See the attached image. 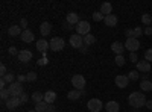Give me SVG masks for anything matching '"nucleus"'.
Wrapping results in <instances>:
<instances>
[{
	"mask_svg": "<svg viewBox=\"0 0 152 112\" xmlns=\"http://www.w3.org/2000/svg\"><path fill=\"white\" fill-rule=\"evenodd\" d=\"M146 97H145V94L142 92V91H135V92H131L129 95H128V103L132 106V108H135V109H138V108H143V106H146Z\"/></svg>",
	"mask_w": 152,
	"mask_h": 112,
	"instance_id": "nucleus-1",
	"label": "nucleus"
},
{
	"mask_svg": "<svg viewBox=\"0 0 152 112\" xmlns=\"http://www.w3.org/2000/svg\"><path fill=\"white\" fill-rule=\"evenodd\" d=\"M90 29H91V26H90V23H88V21H79L78 24H76V33L81 35V36L88 35V33H90Z\"/></svg>",
	"mask_w": 152,
	"mask_h": 112,
	"instance_id": "nucleus-2",
	"label": "nucleus"
},
{
	"mask_svg": "<svg viewBox=\"0 0 152 112\" xmlns=\"http://www.w3.org/2000/svg\"><path fill=\"white\" fill-rule=\"evenodd\" d=\"M72 85L75 86V90L82 91L85 86V77L82 74H75V76H72Z\"/></svg>",
	"mask_w": 152,
	"mask_h": 112,
	"instance_id": "nucleus-3",
	"label": "nucleus"
},
{
	"mask_svg": "<svg viewBox=\"0 0 152 112\" xmlns=\"http://www.w3.org/2000/svg\"><path fill=\"white\" fill-rule=\"evenodd\" d=\"M125 48H126V50H129V53L137 52L138 48H140V41H138L137 38H126V41H125Z\"/></svg>",
	"mask_w": 152,
	"mask_h": 112,
	"instance_id": "nucleus-4",
	"label": "nucleus"
},
{
	"mask_svg": "<svg viewBox=\"0 0 152 112\" xmlns=\"http://www.w3.org/2000/svg\"><path fill=\"white\" fill-rule=\"evenodd\" d=\"M87 108H88L90 112H100L102 108H104V105H102V102H100L99 98H90L88 103H87Z\"/></svg>",
	"mask_w": 152,
	"mask_h": 112,
	"instance_id": "nucleus-5",
	"label": "nucleus"
},
{
	"mask_svg": "<svg viewBox=\"0 0 152 112\" xmlns=\"http://www.w3.org/2000/svg\"><path fill=\"white\" fill-rule=\"evenodd\" d=\"M50 50H53V52H59V50H62L64 48V46H66V41L62 40V38H58V36H55V38H52L50 40Z\"/></svg>",
	"mask_w": 152,
	"mask_h": 112,
	"instance_id": "nucleus-6",
	"label": "nucleus"
},
{
	"mask_svg": "<svg viewBox=\"0 0 152 112\" xmlns=\"http://www.w3.org/2000/svg\"><path fill=\"white\" fill-rule=\"evenodd\" d=\"M9 92H11V97H20L23 94V85L20 82H14L9 85Z\"/></svg>",
	"mask_w": 152,
	"mask_h": 112,
	"instance_id": "nucleus-7",
	"label": "nucleus"
},
{
	"mask_svg": "<svg viewBox=\"0 0 152 112\" xmlns=\"http://www.w3.org/2000/svg\"><path fill=\"white\" fill-rule=\"evenodd\" d=\"M82 44H84V36L75 33L70 36V46L73 48H82Z\"/></svg>",
	"mask_w": 152,
	"mask_h": 112,
	"instance_id": "nucleus-8",
	"label": "nucleus"
},
{
	"mask_svg": "<svg viewBox=\"0 0 152 112\" xmlns=\"http://www.w3.org/2000/svg\"><path fill=\"white\" fill-rule=\"evenodd\" d=\"M114 82H116V85L119 86V88H126L128 86V83H129V79H128V76H123V74H119V76L114 79Z\"/></svg>",
	"mask_w": 152,
	"mask_h": 112,
	"instance_id": "nucleus-9",
	"label": "nucleus"
},
{
	"mask_svg": "<svg viewBox=\"0 0 152 112\" xmlns=\"http://www.w3.org/2000/svg\"><path fill=\"white\" fill-rule=\"evenodd\" d=\"M37 48H38V52H41V53H46L49 48H50V44L46 41V38H41V40H38L37 41Z\"/></svg>",
	"mask_w": 152,
	"mask_h": 112,
	"instance_id": "nucleus-10",
	"label": "nucleus"
},
{
	"mask_svg": "<svg viewBox=\"0 0 152 112\" xmlns=\"http://www.w3.org/2000/svg\"><path fill=\"white\" fill-rule=\"evenodd\" d=\"M137 71L138 73H149L151 71V64L148 61H138L137 62Z\"/></svg>",
	"mask_w": 152,
	"mask_h": 112,
	"instance_id": "nucleus-11",
	"label": "nucleus"
},
{
	"mask_svg": "<svg viewBox=\"0 0 152 112\" xmlns=\"http://www.w3.org/2000/svg\"><path fill=\"white\" fill-rule=\"evenodd\" d=\"M111 50L116 55H123V50H126V48H125V44H122L120 41H114L111 44Z\"/></svg>",
	"mask_w": 152,
	"mask_h": 112,
	"instance_id": "nucleus-12",
	"label": "nucleus"
},
{
	"mask_svg": "<svg viewBox=\"0 0 152 112\" xmlns=\"http://www.w3.org/2000/svg\"><path fill=\"white\" fill-rule=\"evenodd\" d=\"M50 32H52V24H50L49 21H43L40 24V33H41V36H47Z\"/></svg>",
	"mask_w": 152,
	"mask_h": 112,
	"instance_id": "nucleus-13",
	"label": "nucleus"
},
{
	"mask_svg": "<svg viewBox=\"0 0 152 112\" xmlns=\"http://www.w3.org/2000/svg\"><path fill=\"white\" fill-rule=\"evenodd\" d=\"M20 105H21L20 97H11L9 100L6 102V108H8V109H15V108H18Z\"/></svg>",
	"mask_w": 152,
	"mask_h": 112,
	"instance_id": "nucleus-14",
	"label": "nucleus"
},
{
	"mask_svg": "<svg viewBox=\"0 0 152 112\" xmlns=\"http://www.w3.org/2000/svg\"><path fill=\"white\" fill-rule=\"evenodd\" d=\"M66 21H67V23L70 24V26H72V24H78L81 20H79V15L76 14V12H69L67 17H66Z\"/></svg>",
	"mask_w": 152,
	"mask_h": 112,
	"instance_id": "nucleus-15",
	"label": "nucleus"
},
{
	"mask_svg": "<svg viewBox=\"0 0 152 112\" xmlns=\"http://www.w3.org/2000/svg\"><path fill=\"white\" fill-rule=\"evenodd\" d=\"M99 12H102V14H104L105 17H107V15H111V12H113V5H111V3H108V2L102 3V5H100Z\"/></svg>",
	"mask_w": 152,
	"mask_h": 112,
	"instance_id": "nucleus-16",
	"label": "nucleus"
},
{
	"mask_svg": "<svg viewBox=\"0 0 152 112\" xmlns=\"http://www.w3.org/2000/svg\"><path fill=\"white\" fill-rule=\"evenodd\" d=\"M21 33H23V30H21V27L18 26V24H14V26H11L8 29V35L9 36H20Z\"/></svg>",
	"mask_w": 152,
	"mask_h": 112,
	"instance_id": "nucleus-17",
	"label": "nucleus"
},
{
	"mask_svg": "<svg viewBox=\"0 0 152 112\" xmlns=\"http://www.w3.org/2000/svg\"><path fill=\"white\" fill-rule=\"evenodd\" d=\"M55 100H56L55 91H46V94H44V102H46L47 105H53Z\"/></svg>",
	"mask_w": 152,
	"mask_h": 112,
	"instance_id": "nucleus-18",
	"label": "nucleus"
},
{
	"mask_svg": "<svg viewBox=\"0 0 152 112\" xmlns=\"http://www.w3.org/2000/svg\"><path fill=\"white\" fill-rule=\"evenodd\" d=\"M21 41H24V43H32V41H34V32L29 30V29L23 30V33H21Z\"/></svg>",
	"mask_w": 152,
	"mask_h": 112,
	"instance_id": "nucleus-19",
	"label": "nucleus"
},
{
	"mask_svg": "<svg viewBox=\"0 0 152 112\" xmlns=\"http://www.w3.org/2000/svg\"><path fill=\"white\" fill-rule=\"evenodd\" d=\"M104 23L107 24V26H110V27H114L117 24V17L114 15V14H111V15H107L105 18H104Z\"/></svg>",
	"mask_w": 152,
	"mask_h": 112,
	"instance_id": "nucleus-20",
	"label": "nucleus"
},
{
	"mask_svg": "<svg viewBox=\"0 0 152 112\" xmlns=\"http://www.w3.org/2000/svg\"><path fill=\"white\" fill-rule=\"evenodd\" d=\"M31 59H32V53L29 50H21L18 53V61H21V62H29Z\"/></svg>",
	"mask_w": 152,
	"mask_h": 112,
	"instance_id": "nucleus-21",
	"label": "nucleus"
},
{
	"mask_svg": "<svg viewBox=\"0 0 152 112\" xmlns=\"http://www.w3.org/2000/svg\"><path fill=\"white\" fill-rule=\"evenodd\" d=\"M119 111H120V105L117 102L111 100L107 103V112H119Z\"/></svg>",
	"mask_w": 152,
	"mask_h": 112,
	"instance_id": "nucleus-22",
	"label": "nucleus"
},
{
	"mask_svg": "<svg viewBox=\"0 0 152 112\" xmlns=\"http://www.w3.org/2000/svg\"><path fill=\"white\" fill-rule=\"evenodd\" d=\"M140 88H142V92H149V91H152V82H151V80H142V82H140Z\"/></svg>",
	"mask_w": 152,
	"mask_h": 112,
	"instance_id": "nucleus-23",
	"label": "nucleus"
},
{
	"mask_svg": "<svg viewBox=\"0 0 152 112\" xmlns=\"http://www.w3.org/2000/svg\"><path fill=\"white\" fill-rule=\"evenodd\" d=\"M81 95H82V91H79V90H72V91H69V94H67L69 100H78Z\"/></svg>",
	"mask_w": 152,
	"mask_h": 112,
	"instance_id": "nucleus-24",
	"label": "nucleus"
},
{
	"mask_svg": "<svg viewBox=\"0 0 152 112\" xmlns=\"http://www.w3.org/2000/svg\"><path fill=\"white\" fill-rule=\"evenodd\" d=\"M96 43V36L94 35H91V33H88V35H85L84 36V46H91V44H94Z\"/></svg>",
	"mask_w": 152,
	"mask_h": 112,
	"instance_id": "nucleus-25",
	"label": "nucleus"
},
{
	"mask_svg": "<svg viewBox=\"0 0 152 112\" xmlns=\"http://www.w3.org/2000/svg\"><path fill=\"white\" fill-rule=\"evenodd\" d=\"M31 98L34 100V103H35V105H37V103H41V102H44V94H41V92H38V91H37V92H34V94H32V97H31Z\"/></svg>",
	"mask_w": 152,
	"mask_h": 112,
	"instance_id": "nucleus-26",
	"label": "nucleus"
},
{
	"mask_svg": "<svg viewBox=\"0 0 152 112\" xmlns=\"http://www.w3.org/2000/svg\"><path fill=\"white\" fill-rule=\"evenodd\" d=\"M47 103L46 102H41V103H37L35 105V111L37 112H47Z\"/></svg>",
	"mask_w": 152,
	"mask_h": 112,
	"instance_id": "nucleus-27",
	"label": "nucleus"
},
{
	"mask_svg": "<svg viewBox=\"0 0 152 112\" xmlns=\"http://www.w3.org/2000/svg\"><path fill=\"white\" fill-rule=\"evenodd\" d=\"M9 95H11V92H9V90H6V88H3L2 91H0V98H2V100H3L5 103H6V102L9 100V98H11Z\"/></svg>",
	"mask_w": 152,
	"mask_h": 112,
	"instance_id": "nucleus-28",
	"label": "nucleus"
},
{
	"mask_svg": "<svg viewBox=\"0 0 152 112\" xmlns=\"http://www.w3.org/2000/svg\"><path fill=\"white\" fill-rule=\"evenodd\" d=\"M142 23L146 24V27L151 26V24H152V15L151 14H143L142 15Z\"/></svg>",
	"mask_w": 152,
	"mask_h": 112,
	"instance_id": "nucleus-29",
	"label": "nucleus"
},
{
	"mask_svg": "<svg viewBox=\"0 0 152 112\" xmlns=\"http://www.w3.org/2000/svg\"><path fill=\"white\" fill-rule=\"evenodd\" d=\"M138 77H140V73H138L137 70H131L128 73V79L129 80H138Z\"/></svg>",
	"mask_w": 152,
	"mask_h": 112,
	"instance_id": "nucleus-30",
	"label": "nucleus"
},
{
	"mask_svg": "<svg viewBox=\"0 0 152 112\" xmlns=\"http://www.w3.org/2000/svg\"><path fill=\"white\" fill-rule=\"evenodd\" d=\"M2 79H3L6 83H9V85H11V83H14V82H15V79H17V77H15L12 73H8L6 76H5V77H2Z\"/></svg>",
	"mask_w": 152,
	"mask_h": 112,
	"instance_id": "nucleus-31",
	"label": "nucleus"
},
{
	"mask_svg": "<svg viewBox=\"0 0 152 112\" xmlns=\"http://www.w3.org/2000/svg\"><path fill=\"white\" fill-rule=\"evenodd\" d=\"M116 65H119V67H123L125 65V58H123V55H116Z\"/></svg>",
	"mask_w": 152,
	"mask_h": 112,
	"instance_id": "nucleus-32",
	"label": "nucleus"
},
{
	"mask_svg": "<svg viewBox=\"0 0 152 112\" xmlns=\"http://www.w3.org/2000/svg\"><path fill=\"white\" fill-rule=\"evenodd\" d=\"M104 18H105V15L102 14V12H94L93 14V20L94 21H104Z\"/></svg>",
	"mask_w": 152,
	"mask_h": 112,
	"instance_id": "nucleus-33",
	"label": "nucleus"
},
{
	"mask_svg": "<svg viewBox=\"0 0 152 112\" xmlns=\"http://www.w3.org/2000/svg\"><path fill=\"white\" fill-rule=\"evenodd\" d=\"M143 32H145V30H143V27H140V26L135 27V29H134V38H137V40H138V36H142V35H143Z\"/></svg>",
	"mask_w": 152,
	"mask_h": 112,
	"instance_id": "nucleus-34",
	"label": "nucleus"
},
{
	"mask_svg": "<svg viewBox=\"0 0 152 112\" xmlns=\"http://www.w3.org/2000/svg\"><path fill=\"white\" fill-rule=\"evenodd\" d=\"M26 77H28V82H35L37 80V73L35 71H31L26 74Z\"/></svg>",
	"mask_w": 152,
	"mask_h": 112,
	"instance_id": "nucleus-35",
	"label": "nucleus"
},
{
	"mask_svg": "<svg viewBox=\"0 0 152 112\" xmlns=\"http://www.w3.org/2000/svg\"><path fill=\"white\" fill-rule=\"evenodd\" d=\"M145 61H148V62L152 61V48H148L145 52Z\"/></svg>",
	"mask_w": 152,
	"mask_h": 112,
	"instance_id": "nucleus-36",
	"label": "nucleus"
},
{
	"mask_svg": "<svg viewBox=\"0 0 152 112\" xmlns=\"http://www.w3.org/2000/svg\"><path fill=\"white\" fill-rule=\"evenodd\" d=\"M20 27H21L23 30H26V27H28V20H26V18H21V20H20Z\"/></svg>",
	"mask_w": 152,
	"mask_h": 112,
	"instance_id": "nucleus-37",
	"label": "nucleus"
},
{
	"mask_svg": "<svg viewBox=\"0 0 152 112\" xmlns=\"http://www.w3.org/2000/svg\"><path fill=\"white\" fill-rule=\"evenodd\" d=\"M18 50H17V48L14 47V46H12V47H9V55H12V56H18Z\"/></svg>",
	"mask_w": 152,
	"mask_h": 112,
	"instance_id": "nucleus-38",
	"label": "nucleus"
},
{
	"mask_svg": "<svg viewBox=\"0 0 152 112\" xmlns=\"http://www.w3.org/2000/svg\"><path fill=\"white\" fill-rule=\"evenodd\" d=\"M125 35L128 36V38H134V29H126L125 30Z\"/></svg>",
	"mask_w": 152,
	"mask_h": 112,
	"instance_id": "nucleus-39",
	"label": "nucleus"
},
{
	"mask_svg": "<svg viewBox=\"0 0 152 112\" xmlns=\"http://www.w3.org/2000/svg\"><path fill=\"white\" fill-rule=\"evenodd\" d=\"M26 80H28V77L24 76V74H18V76H17V82H20V83L26 82Z\"/></svg>",
	"mask_w": 152,
	"mask_h": 112,
	"instance_id": "nucleus-40",
	"label": "nucleus"
},
{
	"mask_svg": "<svg viewBox=\"0 0 152 112\" xmlns=\"http://www.w3.org/2000/svg\"><path fill=\"white\" fill-rule=\"evenodd\" d=\"M28 100H29V95H28V94H24V92H23V94L20 95V102H21V103H26Z\"/></svg>",
	"mask_w": 152,
	"mask_h": 112,
	"instance_id": "nucleus-41",
	"label": "nucleus"
},
{
	"mask_svg": "<svg viewBox=\"0 0 152 112\" xmlns=\"http://www.w3.org/2000/svg\"><path fill=\"white\" fill-rule=\"evenodd\" d=\"M47 58H41V59H38V62H37V64L38 65H47Z\"/></svg>",
	"mask_w": 152,
	"mask_h": 112,
	"instance_id": "nucleus-42",
	"label": "nucleus"
},
{
	"mask_svg": "<svg viewBox=\"0 0 152 112\" xmlns=\"http://www.w3.org/2000/svg\"><path fill=\"white\" fill-rule=\"evenodd\" d=\"M129 59H131V62H138V61H137V59H138V58H137V53H135V52L129 53Z\"/></svg>",
	"mask_w": 152,
	"mask_h": 112,
	"instance_id": "nucleus-43",
	"label": "nucleus"
},
{
	"mask_svg": "<svg viewBox=\"0 0 152 112\" xmlns=\"http://www.w3.org/2000/svg\"><path fill=\"white\" fill-rule=\"evenodd\" d=\"M0 74H2V77H5L6 74H8V71H6V67H5V65H0Z\"/></svg>",
	"mask_w": 152,
	"mask_h": 112,
	"instance_id": "nucleus-44",
	"label": "nucleus"
},
{
	"mask_svg": "<svg viewBox=\"0 0 152 112\" xmlns=\"http://www.w3.org/2000/svg\"><path fill=\"white\" fill-rule=\"evenodd\" d=\"M145 35H152V27L151 26H148L146 29H145V32H143Z\"/></svg>",
	"mask_w": 152,
	"mask_h": 112,
	"instance_id": "nucleus-45",
	"label": "nucleus"
},
{
	"mask_svg": "<svg viewBox=\"0 0 152 112\" xmlns=\"http://www.w3.org/2000/svg\"><path fill=\"white\" fill-rule=\"evenodd\" d=\"M47 112H55V106L53 105H49L47 106Z\"/></svg>",
	"mask_w": 152,
	"mask_h": 112,
	"instance_id": "nucleus-46",
	"label": "nucleus"
},
{
	"mask_svg": "<svg viewBox=\"0 0 152 112\" xmlns=\"http://www.w3.org/2000/svg\"><path fill=\"white\" fill-rule=\"evenodd\" d=\"M146 108H148V109H152V100H148V102H146Z\"/></svg>",
	"mask_w": 152,
	"mask_h": 112,
	"instance_id": "nucleus-47",
	"label": "nucleus"
},
{
	"mask_svg": "<svg viewBox=\"0 0 152 112\" xmlns=\"http://www.w3.org/2000/svg\"><path fill=\"white\" fill-rule=\"evenodd\" d=\"M5 86H6V82H5V80L2 79V80H0V88H2V90H3V88H5Z\"/></svg>",
	"mask_w": 152,
	"mask_h": 112,
	"instance_id": "nucleus-48",
	"label": "nucleus"
},
{
	"mask_svg": "<svg viewBox=\"0 0 152 112\" xmlns=\"http://www.w3.org/2000/svg\"><path fill=\"white\" fill-rule=\"evenodd\" d=\"M28 112H37V111H35V109H31V111H28Z\"/></svg>",
	"mask_w": 152,
	"mask_h": 112,
	"instance_id": "nucleus-49",
	"label": "nucleus"
}]
</instances>
